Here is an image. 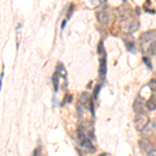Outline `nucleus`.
I'll return each mask as SVG.
<instances>
[{
    "mask_svg": "<svg viewBox=\"0 0 156 156\" xmlns=\"http://www.w3.org/2000/svg\"><path fill=\"white\" fill-rule=\"evenodd\" d=\"M156 40V32L153 31V30H150V31L144 32V34L140 36V46H142L143 49H148L149 50L150 46L153 44Z\"/></svg>",
    "mask_w": 156,
    "mask_h": 156,
    "instance_id": "obj_1",
    "label": "nucleus"
},
{
    "mask_svg": "<svg viewBox=\"0 0 156 156\" xmlns=\"http://www.w3.org/2000/svg\"><path fill=\"white\" fill-rule=\"evenodd\" d=\"M149 118L148 115L143 112V114H137L136 117H135V120H134V124H135V129L137 131H144V129L146 127L148 126L149 124Z\"/></svg>",
    "mask_w": 156,
    "mask_h": 156,
    "instance_id": "obj_2",
    "label": "nucleus"
},
{
    "mask_svg": "<svg viewBox=\"0 0 156 156\" xmlns=\"http://www.w3.org/2000/svg\"><path fill=\"white\" fill-rule=\"evenodd\" d=\"M138 25L140 23L136 21V20H130V21H127L126 23L123 26V30L127 34H131V32L135 31L136 29H138Z\"/></svg>",
    "mask_w": 156,
    "mask_h": 156,
    "instance_id": "obj_3",
    "label": "nucleus"
},
{
    "mask_svg": "<svg viewBox=\"0 0 156 156\" xmlns=\"http://www.w3.org/2000/svg\"><path fill=\"white\" fill-rule=\"evenodd\" d=\"M144 100L142 99L140 97H137L136 100L134 101L133 103V109H134V112L137 114H143L144 112V110H143V107H144Z\"/></svg>",
    "mask_w": 156,
    "mask_h": 156,
    "instance_id": "obj_4",
    "label": "nucleus"
},
{
    "mask_svg": "<svg viewBox=\"0 0 156 156\" xmlns=\"http://www.w3.org/2000/svg\"><path fill=\"white\" fill-rule=\"evenodd\" d=\"M153 131H156V119L149 122V124H148V126L144 129L143 133H144L145 135H149Z\"/></svg>",
    "mask_w": 156,
    "mask_h": 156,
    "instance_id": "obj_5",
    "label": "nucleus"
},
{
    "mask_svg": "<svg viewBox=\"0 0 156 156\" xmlns=\"http://www.w3.org/2000/svg\"><path fill=\"white\" fill-rule=\"evenodd\" d=\"M105 75H106V59L101 58L100 59V68H99V76L101 79L105 78Z\"/></svg>",
    "mask_w": 156,
    "mask_h": 156,
    "instance_id": "obj_6",
    "label": "nucleus"
},
{
    "mask_svg": "<svg viewBox=\"0 0 156 156\" xmlns=\"http://www.w3.org/2000/svg\"><path fill=\"white\" fill-rule=\"evenodd\" d=\"M97 20H98V22H99L100 24H102V25H106L108 23V16H107V14L106 12H97Z\"/></svg>",
    "mask_w": 156,
    "mask_h": 156,
    "instance_id": "obj_7",
    "label": "nucleus"
},
{
    "mask_svg": "<svg viewBox=\"0 0 156 156\" xmlns=\"http://www.w3.org/2000/svg\"><path fill=\"white\" fill-rule=\"evenodd\" d=\"M56 73L59 75V76L64 77L65 79L67 78V70H66V68H65V66L62 64V62H58V65H57V67H56Z\"/></svg>",
    "mask_w": 156,
    "mask_h": 156,
    "instance_id": "obj_8",
    "label": "nucleus"
},
{
    "mask_svg": "<svg viewBox=\"0 0 156 156\" xmlns=\"http://www.w3.org/2000/svg\"><path fill=\"white\" fill-rule=\"evenodd\" d=\"M146 107H147L148 110L152 112V110H155L156 109V98L155 97H152L146 102Z\"/></svg>",
    "mask_w": 156,
    "mask_h": 156,
    "instance_id": "obj_9",
    "label": "nucleus"
},
{
    "mask_svg": "<svg viewBox=\"0 0 156 156\" xmlns=\"http://www.w3.org/2000/svg\"><path fill=\"white\" fill-rule=\"evenodd\" d=\"M52 82H53L54 90L55 92H57V90H58V85H59V75L57 74L56 72L52 75Z\"/></svg>",
    "mask_w": 156,
    "mask_h": 156,
    "instance_id": "obj_10",
    "label": "nucleus"
},
{
    "mask_svg": "<svg viewBox=\"0 0 156 156\" xmlns=\"http://www.w3.org/2000/svg\"><path fill=\"white\" fill-rule=\"evenodd\" d=\"M124 42H125V45H126V47H127V50L128 51H130V52H134V50H135V45H134V42L132 41H126V40H124Z\"/></svg>",
    "mask_w": 156,
    "mask_h": 156,
    "instance_id": "obj_11",
    "label": "nucleus"
},
{
    "mask_svg": "<svg viewBox=\"0 0 156 156\" xmlns=\"http://www.w3.org/2000/svg\"><path fill=\"white\" fill-rule=\"evenodd\" d=\"M87 100H89V94H87V93H82L79 97L80 103H85V102H87Z\"/></svg>",
    "mask_w": 156,
    "mask_h": 156,
    "instance_id": "obj_12",
    "label": "nucleus"
},
{
    "mask_svg": "<svg viewBox=\"0 0 156 156\" xmlns=\"http://www.w3.org/2000/svg\"><path fill=\"white\" fill-rule=\"evenodd\" d=\"M143 60H144V64L148 67V69L152 70V64H151V60H150L149 57H144Z\"/></svg>",
    "mask_w": 156,
    "mask_h": 156,
    "instance_id": "obj_13",
    "label": "nucleus"
},
{
    "mask_svg": "<svg viewBox=\"0 0 156 156\" xmlns=\"http://www.w3.org/2000/svg\"><path fill=\"white\" fill-rule=\"evenodd\" d=\"M148 87H150L151 90H153V92H156V80L155 79L151 80V81L149 82V84H148Z\"/></svg>",
    "mask_w": 156,
    "mask_h": 156,
    "instance_id": "obj_14",
    "label": "nucleus"
},
{
    "mask_svg": "<svg viewBox=\"0 0 156 156\" xmlns=\"http://www.w3.org/2000/svg\"><path fill=\"white\" fill-rule=\"evenodd\" d=\"M97 50H98V53H99V54L103 53V51H104V47H103L102 42L99 43V45H98V47H97Z\"/></svg>",
    "mask_w": 156,
    "mask_h": 156,
    "instance_id": "obj_15",
    "label": "nucleus"
},
{
    "mask_svg": "<svg viewBox=\"0 0 156 156\" xmlns=\"http://www.w3.org/2000/svg\"><path fill=\"white\" fill-rule=\"evenodd\" d=\"M101 87H102L101 84H98L97 87H95V90H94V97L95 98H97L98 94H99V92H100V90H101Z\"/></svg>",
    "mask_w": 156,
    "mask_h": 156,
    "instance_id": "obj_16",
    "label": "nucleus"
},
{
    "mask_svg": "<svg viewBox=\"0 0 156 156\" xmlns=\"http://www.w3.org/2000/svg\"><path fill=\"white\" fill-rule=\"evenodd\" d=\"M64 103H62V105L65 104V103H70L72 101V96L71 95H66V97H65V99H64Z\"/></svg>",
    "mask_w": 156,
    "mask_h": 156,
    "instance_id": "obj_17",
    "label": "nucleus"
},
{
    "mask_svg": "<svg viewBox=\"0 0 156 156\" xmlns=\"http://www.w3.org/2000/svg\"><path fill=\"white\" fill-rule=\"evenodd\" d=\"M32 156H42L41 155V148H37V149L34 150V155H32Z\"/></svg>",
    "mask_w": 156,
    "mask_h": 156,
    "instance_id": "obj_18",
    "label": "nucleus"
},
{
    "mask_svg": "<svg viewBox=\"0 0 156 156\" xmlns=\"http://www.w3.org/2000/svg\"><path fill=\"white\" fill-rule=\"evenodd\" d=\"M73 9H74V5H70V9H69V11H68V14H67V19H69L70 18V15H72V12H73Z\"/></svg>",
    "mask_w": 156,
    "mask_h": 156,
    "instance_id": "obj_19",
    "label": "nucleus"
},
{
    "mask_svg": "<svg viewBox=\"0 0 156 156\" xmlns=\"http://www.w3.org/2000/svg\"><path fill=\"white\" fill-rule=\"evenodd\" d=\"M90 112H92L93 115H95V112H94V103H93V101H90Z\"/></svg>",
    "mask_w": 156,
    "mask_h": 156,
    "instance_id": "obj_20",
    "label": "nucleus"
},
{
    "mask_svg": "<svg viewBox=\"0 0 156 156\" xmlns=\"http://www.w3.org/2000/svg\"><path fill=\"white\" fill-rule=\"evenodd\" d=\"M147 156H156V149L155 148H153V149L147 154Z\"/></svg>",
    "mask_w": 156,
    "mask_h": 156,
    "instance_id": "obj_21",
    "label": "nucleus"
},
{
    "mask_svg": "<svg viewBox=\"0 0 156 156\" xmlns=\"http://www.w3.org/2000/svg\"><path fill=\"white\" fill-rule=\"evenodd\" d=\"M66 23H67V21L65 20V21L62 23V29H64V28H65V25H66Z\"/></svg>",
    "mask_w": 156,
    "mask_h": 156,
    "instance_id": "obj_22",
    "label": "nucleus"
},
{
    "mask_svg": "<svg viewBox=\"0 0 156 156\" xmlns=\"http://www.w3.org/2000/svg\"><path fill=\"white\" fill-rule=\"evenodd\" d=\"M98 156H107V154H105V153H102V154L98 155Z\"/></svg>",
    "mask_w": 156,
    "mask_h": 156,
    "instance_id": "obj_23",
    "label": "nucleus"
}]
</instances>
